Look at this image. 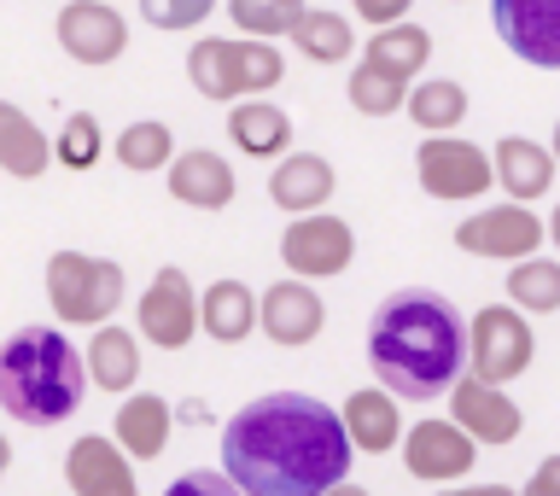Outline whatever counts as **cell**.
Instances as JSON below:
<instances>
[{"label":"cell","instance_id":"52a82bcc","mask_svg":"<svg viewBox=\"0 0 560 496\" xmlns=\"http://www.w3.org/2000/svg\"><path fill=\"white\" fill-rule=\"evenodd\" d=\"M135 327H140V339L158 345V350H187L192 333H205V304H199V292L187 287V275L175 269V263L158 269L152 287L140 292Z\"/></svg>","mask_w":560,"mask_h":496},{"label":"cell","instance_id":"6da1fadb","mask_svg":"<svg viewBox=\"0 0 560 496\" xmlns=\"http://www.w3.org/2000/svg\"><path fill=\"white\" fill-rule=\"evenodd\" d=\"M350 450L345 410L304 392H262L222 427V473L245 496H327L345 485Z\"/></svg>","mask_w":560,"mask_h":496},{"label":"cell","instance_id":"5b68a950","mask_svg":"<svg viewBox=\"0 0 560 496\" xmlns=\"http://www.w3.org/2000/svg\"><path fill=\"white\" fill-rule=\"evenodd\" d=\"M467 339H472V374L490 380V385L520 380L537 357V333H532L520 304H485L479 315H472Z\"/></svg>","mask_w":560,"mask_h":496},{"label":"cell","instance_id":"f35d334b","mask_svg":"<svg viewBox=\"0 0 560 496\" xmlns=\"http://www.w3.org/2000/svg\"><path fill=\"white\" fill-rule=\"evenodd\" d=\"M438 496H520V491H508V485H450Z\"/></svg>","mask_w":560,"mask_h":496},{"label":"cell","instance_id":"1f68e13d","mask_svg":"<svg viewBox=\"0 0 560 496\" xmlns=\"http://www.w3.org/2000/svg\"><path fill=\"white\" fill-rule=\"evenodd\" d=\"M280 77H287L280 47L257 42V35H240L234 42V94H269V88H280Z\"/></svg>","mask_w":560,"mask_h":496},{"label":"cell","instance_id":"277c9868","mask_svg":"<svg viewBox=\"0 0 560 496\" xmlns=\"http://www.w3.org/2000/svg\"><path fill=\"white\" fill-rule=\"evenodd\" d=\"M47 298L65 327H105L122 304V263L88 257V252H52L47 257Z\"/></svg>","mask_w":560,"mask_h":496},{"label":"cell","instance_id":"e575fe53","mask_svg":"<svg viewBox=\"0 0 560 496\" xmlns=\"http://www.w3.org/2000/svg\"><path fill=\"white\" fill-rule=\"evenodd\" d=\"M217 12V0H140V18L152 30H199Z\"/></svg>","mask_w":560,"mask_h":496},{"label":"cell","instance_id":"83f0119b","mask_svg":"<svg viewBox=\"0 0 560 496\" xmlns=\"http://www.w3.org/2000/svg\"><path fill=\"white\" fill-rule=\"evenodd\" d=\"M409 94H415V82H402V77H392V70L368 65V59H357V70H350V105H357L362 117L409 112Z\"/></svg>","mask_w":560,"mask_h":496},{"label":"cell","instance_id":"8fae6325","mask_svg":"<svg viewBox=\"0 0 560 496\" xmlns=\"http://www.w3.org/2000/svg\"><path fill=\"white\" fill-rule=\"evenodd\" d=\"M472 462H479V438H472L462 420H415L409 438H402V468H409L415 480L455 485V480H467Z\"/></svg>","mask_w":560,"mask_h":496},{"label":"cell","instance_id":"3957f363","mask_svg":"<svg viewBox=\"0 0 560 496\" xmlns=\"http://www.w3.org/2000/svg\"><path fill=\"white\" fill-rule=\"evenodd\" d=\"M88 392V357L59 327H18L0 350V410L24 427H59Z\"/></svg>","mask_w":560,"mask_h":496},{"label":"cell","instance_id":"b9f144b4","mask_svg":"<svg viewBox=\"0 0 560 496\" xmlns=\"http://www.w3.org/2000/svg\"><path fill=\"white\" fill-rule=\"evenodd\" d=\"M555 158H560V123H555Z\"/></svg>","mask_w":560,"mask_h":496},{"label":"cell","instance_id":"44dd1931","mask_svg":"<svg viewBox=\"0 0 560 496\" xmlns=\"http://www.w3.org/2000/svg\"><path fill=\"white\" fill-rule=\"evenodd\" d=\"M47 164H59V140L35 129L24 105H0V170L18 175V182H35Z\"/></svg>","mask_w":560,"mask_h":496},{"label":"cell","instance_id":"d6a6232c","mask_svg":"<svg viewBox=\"0 0 560 496\" xmlns=\"http://www.w3.org/2000/svg\"><path fill=\"white\" fill-rule=\"evenodd\" d=\"M228 12H234V24L245 35L275 42V35H292L298 18H304L310 7H304V0H228Z\"/></svg>","mask_w":560,"mask_h":496},{"label":"cell","instance_id":"484cf974","mask_svg":"<svg viewBox=\"0 0 560 496\" xmlns=\"http://www.w3.org/2000/svg\"><path fill=\"white\" fill-rule=\"evenodd\" d=\"M292 47L304 53V59L315 65H345L350 59V47H357V35H350V18L345 12H304L298 18V30H292Z\"/></svg>","mask_w":560,"mask_h":496},{"label":"cell","instance_id":"4fadbf2b","mask_svg":"<svg viewBox=\"0 0 560 496\" xmlns=\"http://www.w3.org/2000/svg\"><path fill=\"white\" fill-rule=\"evenodd\" d=\"M450 420H462V427L479 438V445H514L525 432V415L520 403L502 392V385H490L479 374H462L450 392Z\"/></svg>","mask_w":560,"mask_h":496},{"label":"cell","instance_id":"7c38bea8","mask_svg":"<svg viewBox=\"0 0 560 496\" xmlns=\"http://www.w3.org/2000/svg\"><path fill=\"white\" fill-rule=\"evenodd\" d=\"M59 47L77 65H117L129 47V24L112 0H65L59 7Z\"/></svg>","mask_w":560,"mask_h":496},{"label":"cell","instance_id":"cb8c5ba5","mask_svg":"<svg viewBox=\"0 0 560 496\" xmlns=\"http://www.w3.org/2000/svg\"><path fill=\"white\" fill-rule=\"evenodd\" d=\"M88 380L100 392H117L129 397L135 380H140V345L129 327H94V345H88Z\"/></svg>","mask_w":560,"mask_h":496},{"label":"cell","instance_id":"9c48e42d","mask_svg":"<svg viewBox=\"0 0 560 496\" xmlns=\"http://www.w3.org/2000/svg\"><path fill=\"white\" fill-rule=\"evenodd\" d=\"M280 257H287V269L298 280H332V275L350 269V257H357V234H350V222L327 217V210L292 217V228L280 234Z\"/></svg>","mask_w":560,"mask_h":496},{"label":"cell","instance_id":"f1b7e54d","mask_svg":"<svg viewBox=\"0 0 560 496\" xmlns=\"http://www.w3.org/2000/svg\"><path fill=\"white\" fill-rule=\"evenodd\" d=\"M175 158H182V152H175V135H170V123H158V117L129 123V129L117 135V164H122V170H135V175L170 170Z\"/></svg>","mask_w":560,"mask_h":496},{"label":"cell","instance_id":"8d00e7d4","mask_svg":"<svg viewBox=\"0 0 560 496\" xmlns=\"http://www.w3.org/2000/svg\"><path fill=\"white\" fill-rule=\"evenodd\" d=\"M409 7H415V0H350V12H357L362 24H374V30L402 24V18H409Z\"/></svg>","mask_w":560,"mask_h":496},{"label":"cell","instance_id":"8992f818","mask_svg":"<svg viewBox=\"0 0 560 496\" xmlns=\"http://www.w3.org/2000/svg\"><path fill=\"white\" fill-rule=\"evenodd\" d=\"M415 175L432 199H479V193L497 187V158L479 152L472 140L432 135V140H420V152H415Z\"/></svg>","mask_w":560,"mask_h":496},{"label":"cell","instance_id":"836d02e7","mask_svg":"<svg viewBox=\"0 0 560 496\" xmlns=\"http://www.w3.org/2000/svg\"><path fill=\"white\" fill-rule=\"evenodd\" d=\"M105 152V129L94 112H70L65 129H59V164L65 170H94Z\"/></svg>","mask_w":560,"mask_h":496},{"label":"cell","instance_id":"ac0fdd59","mask_svg":"<svg viewBox=\"0 0 560 496\" xmlns=\"http://www.w3.org/2000/svg\"><path fill=\"white\" fill-rule=\"evenodd\" d=\"M170 432H175V410L158 392H129L117 420H112V438L135 455V462H158V455L170 450Z\"/></svg>","mask_w":560,"mask_h":496},{"label":"cell","instance_id":"5bb4252c","mask_svg":"<svg viewBox=\"0 0 560 496\" xmlns=\"http://www.w3.org/2000/svg\"><path fill=\"white\" fill-rule=\"evenodd\" d=\"M65 480L77 496H140L135 485V455L117 445V438H100V432H88L70 445L65 455Z\"/></svg>","mask_w":560,"mask_h":496},{"label":"cell","instance_id":"603a6c76","mask_svg":"<svg viewBox=\"0 0 560 496\" xmlns=\"http://www.w3.org/2000/svg\"><path fill=\"white\" fill-rule=\"evenodd\" d=\"M228 140L245 158H287L292 152V117L269 100H240L228 112Z\"/></svg>","mask_w":560,"mask_h":496},{"label":"cell","instance_id":"60d3db41","mask_svg":"<svg viewBox=\"0 0 560 496\" xmlns=\"http://www.w3.org/2000/svg\"><path fill=\"white\" fill-rule=\"evenodd\" d=\"M549 240H555V245H560V205H555V210H549Z\"/></svg>","mask_w":560,"mask_h":496},{"label":"cell","instance_id":"f546056e","mask_svg":"<svg viewBox=\"0 0 560 496\" xmlns=\"http://www.w3.org/2000/svg\"><path fill=\"white\" fill-rule=\"evenodd\" d=\"M508 304L525 315H555L560 310V257H525L508 275Z\"/></svg>","mask_w":560,"mask_h":496},{"label":"cell","instance_id":"30bf717a","mask_svg":"<svg viewBox=\"0 0 560 496\" xmlns=\"http://www.w3.org/2000/svg\"><path fill=\"white\" fill-rule=\"evenodd\" d=\"M502 47L532 70H560V0H490Z\"/></svg>","mask_w":560,"mask_h":496},{"label":"cell","instance_id":"d6986e66","mask_svg":"<svg viewBox=\"0 0 560 496\" xmlns=\"http://www.w3.org/2000/svg\"><path fill=\"white\" fill-rule=\"evenodd\" d=\"M490 158H497V187L520 205L542 199L549 182H555V164H560L555 147H537V140H525V135H502Z\"/></svg>","mask_w":560,"mask_h":496},{"label":"cell","instance_id":"d4e9b609","mask_svg":"<svg viewBox=\"0 0 560 496\" xmlns=\"http://www.w3.org/2000/svg\"><path fill=\"white\" fill-rule=\"evenodd\" d=\"M362 59L392 70V77H402V82H415L420 70H427V59H432V35L402 18V24H392V30H374V42L362 47Z\"/></svg>","mask_w":560,"mask_h":496},{"label":"cell","instance_id":"ba28073f","mask_svg":"<svg viewBox=\"0 0 560 496\" xmlns=\"http://www.w3.org/2000/svg\"><path fill=\"white\" fill-rule=\"evenodd\" d=\"M542 240H549V222H537L520 199L490 205L455 228V245L467 257H490V263H525V257H537Z\"/></svg>","mask_w":560,"mask_h":496},{"label":"cell","instance_id":"ab89813d","mask_svg":"<svg viewBox=\"0 0 560 496\" xmlns=\"http://www.w3.org/2000/svg\"><path fill=\"white\" fill-rule=\"evenodd\" d=\"M327 496H368V491H362V485H350V480H345V485H332Z\"/></svg>","mask_w":560,"mask_h":496},{"label":"cell","instance_id":"7402d4cb","mask_svg":"<svg viewBox=\"0 0 560 496\" xmlns=\"http://www.w3.org/2000/svg\"><path fill=\"white\" fill-rule=\"evenodd\" d=\"M199 304H205V333L217 345H240L262 327V298L245 280H210Z\"/></svg>","mask_w":560,"mask_h":496},{"label":"cell","instance_id":"4dcf8cb0","mask_svg":"<svg viewBox=\"0 0 560 496\" xmlns=\"http://www.w3.org/2000/svg\"><path fill=\"white\" fill-rule=\"evenodd\" d=\"M187 77L205 100H234V42L205 35V42L187 53Z\"/></svg>","mask_w":560,"mask_h":496},{"label":"cell","instance_id":"ffe728a7","mask_svg":"<svg viewBox=\"0 0 560 496\" xmlns=\"http://www.w3.org/2000/svg\"><path fill=\"white\" fill-rule=\"evenodd\" d=\"M345 427L350 438H357V450L368 455H385V450H402V438H409V427H402V415H397V392H350L345 397Z\"/></svg>","mask_w":560,"mask_h":496},{"label":"cell","instance_id":"2e32d148","mask_svg":"<svg viewBox=\"0 0 560 496\" xmlns=\"http://www.w3.org/2000/svg\"><path fill=\"white\" fill-rule=\"evenodd\" d=\"M332 187H339V175L322 152H287L269 175V199L287 210V217H315V210H327Z\"/></svg>","mask_w":560,"mask_h":496},{"label":"cell","instance_id":"4316f807","mask_svg":"<svg viewBox=\"0 0 560 496\" xmlns=\"http://www.w3.org/2000/svg\"><path fill=\"white\" fill-rule=\"evenodd\" d=\"M409 117H415V129H427V135H455V123L467 117V88L450 82V77H427L409 94Z\"/></svg>","mask_w":560,"mask_h":496},{"label":"cell","instance_id":"e0dca14e","mask_svg":"<svg viewBox=\"0 0 560 496\" xmlns=\"http://www.w3.org/2000/svg\"><path fill=\"white\" fill-rule=\"evenodd\" d=\"M164 182H170L175 199L192 205V210H228L234 205V170H228V158L210 152V147H187L164 170Z\"/></svg>","mask_w":560,"mask_h":496},{"label":"cell","instance_id":"d590c367","mask_svg":"<svg viewBox=\"0 0 560 496\" xmlns=\"http://www.w3.org/2000/svg\"><path fill=\"white\" fill-rule=\"evenodd\" d=\"M164 496H245V491H240V485L217 468V473H187V480H175Z\"/></svg>","mask_w":560,"mask_h":496},{"label":"cell","instance_id":"9a60e30c","mask_svg":"<svg viewBox=\"0 0 560 496\" xmlns=\"http://www.w3.org/2000/svg\"><path fill=\"white\" fill-rule=\"evenodd\" d=\"M322 322H327V304L310 280H275V287L262 292V333H269L280 350L310 345L315 333H322Z\"/></svg>","mask_w":560,"mask_h":496},{"label":"cell","instance_id":"74e56055","mask_svg":"<svg viewBox=\"0 0 560 496\" xmlns=\"http://www.w3.org/2000/svg\"><path fill=\"white\" fill-rule=\"evenodd\" d=\"M520 496H560V455H542L537 473L525 480V491H520Z\"/></svg>","mask_w":560,"mask_h":496},{"label":"cell","instance_id":"7a4b0ae2","mask_svg":"<svg viewBox=\"0 0 560 496\" xmlns=\"http://www.w3.org/2000/svg\"><path fill=\"white\" fill-rule=\"evenodd\" d=\"M467 357H472V339H467L462 310L432 287L392 292L374 310V322H368V362H374L385 392L409 403L450 397Z\"/></svg>","mask_w":560,"mask_h":496}]
</instances>
